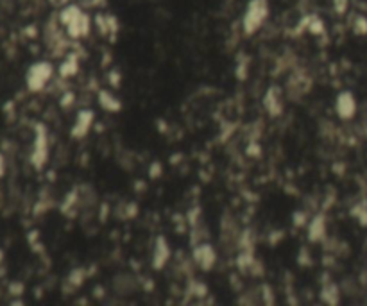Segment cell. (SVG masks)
Here are the masks:
<instances>
[{"mask_svg":"<svg viewBox=\"0 0 367 306\" xmlns=\"http://www.w3.org/2000/svg\"><path fill=\"white\" fill-rule=\"evenodd\" d=\"M267 16H269L267 0H249L247 6H245L244 16H242V31L247 36L254 34L265 24Z\"/></svg>","mask_w":367,"mask_h":306,"instance_id":"cell-1","label":"cell"},{"mask_svg":"<svg viewBox=\"0 0 367 306\" xmlns=\"http://www.w3.org/2000/svg\"><path fill=\"white\" fill-rule=\"evenodd\" d=\"M54 75V65L50 61H36L25 74V84L29 91H41Z\"/></svg>","mask_w":367,"mask_h":306,"instance_id":"cell-2","label":"cell"},{"mask_svg":"<svg viewBox=\"0 0 367 306\" xmlns=\"http://www.w3.org/2000/svg\"><path fill=\"white\" fill-rule=\"evenodd\" d=\"M192 260L201 271L209 272L217 263V249L209 242H201L192 251Z\"/></svg>","mask_w":367,"mask_h":306,"instance_id":"cell-3","label":"cell"},{"mask_svg":"<svg viewBox=\"0 0 367 306\" xmlns=\"http://www.w3.org/2000/svg\"><path fill=\"white\" fill-rule=\"evenodd\" d=\"M285 95L281 86L278 84H273V86H269L267 91L264 93V108L271 117H280L283 113V108H285Z\"/></svg>","mask_w":367,"mask_h":306,"instance_id":"cell-4","label":"cell"},{"mask_svg":"<svg viewBox=\"0 0 367 306\" xmlns=\"http://www.w3.org/2000/svg\"><path fill=\"white\" fill-rule=\"evenodd\" d=\"M47 160H48L47 131H45V126H38L36 127V140H34V149H32L31 161L36 169H41L47 163Z\"/></svg>","mask_w":367,"mask_h":306,"instance_id":"cell-5","label":"cell"},{"mask_svg":"<svg viewBox=\"0 0 367 306\" xmlns=\"http://www.w3.org/2000/svg\"><path fill=\"white\" fill-rule=\"evenodd\" d=\"M95 122V113L91 110H79L75 115L74 126L70 129V136L74 140H83L88 133H90L91 126Z\"/></svg>","mask_w":367,"mask_h":306,"instance_id":"cell-6","label":"cell"},{"mask_svg":"<svg viewBox=\"0 0 367 306\" xmlns=\"http://www.w3.org/2000/svg\"><path fill=\"white\" fill-rule=\"evenodd\" d=\"M335 111L340 120H351L356 115V98L351 91H340L335 98Z\"/></svg>","mask_w":367,"mask_h":306,"instance_id":"cell-7","label":"cell"},{"mask_svg":"<svg viewBox=\"0 0 367 306\" xmlns=\"http://www.w3.org/2000/svg\"><path fill=\"white\" fill-rule=\"evenodd\" d=\"M170 251L169 242L165 240V236H156L154 240V251H152V269L154 271H162L165 269V265L170 260Z\"/></svg>","mask_w":367,"mask_h":306,"instance_id":"cell-8","label":"cell"},{"mask_svg":"<svg viewBox=\"0 0 367 306\" xmlns=\"http://www.w3.org/2000/svg\"><path fill=\"white\" fill-rule=\"evenodd\" d=\"M306 235L312 243H321L326 240V215L324 213H317L308 220Z\"/></svg>","mask_w":367,"mask_h":306,"instance_id":"cell-9","label":"cell"},{"mask_svg":"<svg viewBox=\"0 0 367 306\" xmlns=\"http://www.w3.org/2000/svg\"><path fill=\"white\" fill-rule=\"evenodd\" d=\"M67 29V34L70 36L72 39H79V38H86L91 31V18L86 15V13H81L74 22H70L68 25H65Z\"/></svg>","mask_w":367,"mask_h":306,"instance_id":"cell-10","label":"cell"},{"mask_svg":"<svg viewBox=\"0 0 367 306\" xmlns=\"http://www.w3.org/2000/svg\"><path fill=\"white\" fill-rule=\"evenodd\" d=\"M138 288V281L129 272H120L113 278V290L119 295H133Z\"/></svg>","mask_w":367,"mask_h":306,"instance_id":"cell-11","label":"cell"},{"mask_svg":"<svg viewBox=\"0 0 367 306\" xmlns=\"http://www.w3.org/2000/svg\"><path fill=\"white\" fill-rule=\"evenodd\" d=\"M97 100H99V106L102 108L108 113H119L122 110V102L115 93H111L110 90H100L97 95Z\"/></svg>","mask_w":367,"mask_h":306,"instance_id":"cell-12","label":"cell"},{"mask_svg":"<svg viewBox=\"0 0 367 306\" xmlns=\"http://www.w3.org/2000/svg\"><path fill=\"white\" fill-rule=\"evenodd\" d=\"M321 299H323V302H326V304H339V299H340V288L339 285H335V283L328 281L324 283L323 287H321Z\"/></svg>","mask_w":367,"mask_h":306,"instance_id":"cell-13","label":"cell"},{"mask_svg":"<svg viewBox=\"0 0 367 306\" xmlns=\"http://www.w3.org/2000/svg\"><path fill=\"white\" fill-rule=\"evenodd\" d=\"M77 70H79V59H77L75 54H68L63 59V63L60 65V68H58V72H60V75L63 79L74 77L77 74Z\"/></svg>","mask_w":367,"mask_h":306,"instance_id":"cell-14","label":"cell"},{"mask_svg":"<svg viewBox=\"0 0 367 306\" xmlns=\"http://www.w3.org/2000/svg\"><path fill=\"white\" fill-rule=\"evenodd\" d=\"M188 288H190V292H192V295L194 297H204L206 294H208V288H206V285L202 281H190V285H188Z\"/></svg>","mask_w":367,"mask_h":306,"instance_id":"cell-15","label":"cell"},{"mask_svg":"<svg viewBox=\"0 0 367 306\" xmlns=\"http://www.w3.org/2000/svg\"><path fill=\"white\" fill-rule=\"evenodd\" d=\"M308 31L312 32V34L319 36L324 32V22L319 18V16H312L310 18V22H308Z\"/></svg>","mask_w":367,"mask_h":306,"instance_id":"cell-16","label":"cell"},{"mask_svg":"<svg viewBox=\"0 0 367 306\" xmlns=\"http://www.w3.org/2000/svg\"><path fill=\"white\" fill-rule=\"evenodd\" d=\"M353 32L358 36H363L367 34V18L362 15H358L355 18V22H353Z\"/></svg>","mask_w":367,"mask_h":306,"instance_id":"cell-17","label":"cell"},{"mask_svg":"<svg viewBox=\"0 0 367 306\" xmlns=\"http://www.w3.org/2000/svg\"><path fill=\"white\" fill-rule=\"evenodd\" d=\"M84 278H86V274H84L83 269H74V271L70 272V276H68V281H70L74 287H81V283L84 281Z\"/></svg>","mask_w":367,"mask_h":306,"instance_id":"cell-18","label":"cell"},{"mask_svg":"<svg viewBox=\"0 0 367 306\" xmlns=\"http://www.w3.org/2000/svg\"><path fill=\"white\" fill-rule=\"evenodd\" d=\"M163 174V167L160 161H154V163H150L149 167V177L150 179H158L160 176Z\"/></svg>","mask_w":367,"mask_h":306,"instance_id":"cell-19","label":"cell"},{"mask_svg":"<svg viewBox=\"0 0 367 306\" xmlns=\"http://www.w3.org/2000/svg\"><path fill=\"white\" fill-rule=\"evenodd\" d=\"M75 102V93L74 91H67V93L61 97V100H60V104H61V108H65V110H68V108L72 106Z\"/></svg>","mask_w":367,"mask_h":306,"instance_id":"cell-20","label":"cell"},{"mask_svg":"<svg viewBox=\"0 0 367 306\" xmlns=\"http://www.w3.org/2000/svg\"><path fill=\"white\" fill-rule=\"evenodd\" d=\"M347 6H349V0H333V9L337 15H344L347 11Z\"/></svg>","mask_w":367,"mask_h":306,"instance_id":"cell-21","label":"cell"},{"mask_svg":"<svg viewBox=\"0 0 367 306\" xmlns=\"http://www.w3.org/2000/svg\"><path fill=\"white\" fill-rule=\"evenodd\" d=\"M294 226L297 228H303V226H308V220H306V213L304 212H296L294 213Z\"/></svg>","mask_w":367,"mask_h":306,"instance_id":"cell-22","label":"cell"},{"mask_svg":"<svg viewBox=\"0 0 367 306\" xmlns=\"http://www.w3.org/2000/svg\"><path fill=\"white\" fill-rule=\"evenodd\" d=\"M261 299H264V302H274V294H273V290H271V288L267 287V285H264V287H261V295H260Z\"/></svg>","mask_w":367,"mask_h":306,"instance_id":"cell-23","label":"cell"},{"mask_svg":"<svg viewBox=\"0 0 367 306\" xmlns=\"http://www.w3.org/2000/svg\"><path fill=\"white\" fill-rule=\"evenodd\" d=\"M110 83L113 84V86H120V84H119L120 83V74L117 70H113L110 74Z\"/></svg>","mask_w":367,"mask_h":306,"instance_id":"cell-24","label":"cell"},{"mask_svg":"<svg viewBox=\"0 0 367 306\" xmlns=\"http://www.w3.org/2000/svg\"><path fill=\"white\" fill-rule=\"evenodd\" d=\"M54 8H65V6L68 4V0H48Z\"/></svg>","mask_w":367,"mask_h":306,"instance_id":"cell-25","label":"cell"},{"mask_svg":"<svg viewBox=\"0 0 367 306\" xmlns=\"http://www.w3.org/2000/svg\"><path fill=\"white\" fill-rule=\"evenodd\" d=\"M4 172H6V161H4V156L0 154V177L4 176Z\"/></svg>","mask_w":367,"mask_h":306,"instance_id":"cell-26","label":"cell"}]
</instances>
